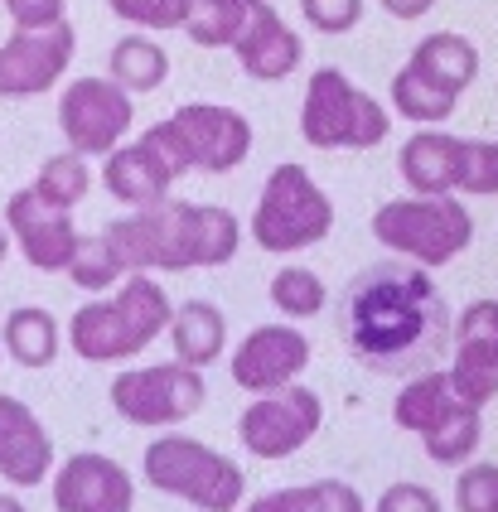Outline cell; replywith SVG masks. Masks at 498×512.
Listing matches in <instances>:
<instances>
[{
    "label": "cell",
    "instance_id": "6da1fadb",
    "mask_svg": "<svg viewBox=\"0 0 498 512\" xmlns=\"http://www.w3.org/2000/svg\"><path fill=\"white\" fill-rule=\"evenodd\" d=\"M450 329L455 319L445 295L416 266L382 261L349 285L344 339L353 358H363L373 372H392V377L436 372L440 353L450 348Z\"/></svg>",
    "mask_w": 498,
    "mask_h": 512
},
{
    "label": "cell",
    "instance_id": "7a4b0ae2",
    "mask_svg": "<svg viewBox=\"0 0 498 512\" xmlns=\"http://www.w3.org/2000/svg\"><path fill=\"white\" fill-rule=\"evenodd\" d=\"M237 218L228 208H199V203L165 199L141 208L102 232L117 271H189V266H223L237 252Z\"/></svg>",
    "mask_w": 498,
    "mask_h": 512
},
{
    "label": "cell",
    "instance_id": "3957f363",
    "mask_svg": "<svg viewBox=\"0 0 498 512\" xmlns=\"http://www.w3.org/2000/svg\"><path fill=\"white\" fill-rule=\"evenodd\" d=\"M170 300L165 290L150 281V276H126L112 300H97V305H83L73 314V353L88 358V363H117V358H131L141 353L160 329H170Z\"/></svg>",
    "mask_w": 498,
    "mask_h": 512
},
{
    "label": "cell",
    "instance_id": "277c9868",
    "mask_svg": "<svg viewBox=\"0 0 498 512\" xmlns=\"http://www.w3.org/2000/svg\"><path fill=\"white\" fill-rule=\"evenodd\" d=\"M392 116L378 102L353 87L339 68H320L305 87V107H300V136L315 150H373L387 141Z\"/></svg>",
    "mask_w": 498,
    "mask_h": 512
},
{
    "label": "cell",
    "instance_id": "5b68a950",
    "mask_svg": "<svg viewBox=\"0 0 498 512\" xmlns=\"http://www.w3.org/2000/svg\"><path fill=\"white\" fill-rule=\"evenodd\" d=\"M146 479L204 512H233L242 503V469L194 435H160L146 445Z\"/></svg>",
    "mask_w": 498,
    "mask_h": 512
},
{
    "label": "cell",
    "instance_id": "8992f818",
    "mask_svg": "<svg viewBox=\"0 0 498 512\" xmlns=\"http://www.w3.org/2000/svg\"><path fill=\"white\" fill-rule=\"evenodd\" d=\"M334 228V203L305 165H276L262 199L252 208V237L262 252H300L315 247Z\"/></svg>",
    "mask_w": 498,
    "mask_h": 512
},
{
    "label": "cell",
    "instance_id": "52a82bcc",
    "mask_svg": "<svg viewBox=\"0 0 498 512\" xmlns=\"http://www.w3.org/2000/svg\"><path fill=\"white\" fill-rule=\"evenodd\" d=\"M373 237L421 266H445L474 242V218L460 199H397L373 213Z\"/></svg>",
    "mask_w": 498,
    "mask_h": 512
},
{
    "label": "cell",
    "instance_id": "ba28073f",
    "mask_svg": "<svg viewBox=\"0 0 498 512\" xmlns=\"http://www.w3.org/2000/svg\"><path fill=\"white\" fill-rule=\"evenodd\" d=\"M204 377L184 363H160V368H131L112 382V406L131 426H175L189 421L204 406Z\"/></svg>",
    "mask_w": 498,
    "mask_h": 512
},
{
    "label": "cell",
    "instance_id": "9c48e42d",
    "mask_svg": "<svg viewBox=\"0 0 498 512\" xmlns=\"http://www.w3.org/2000/svg\"><path fill=\"white\" fill-rule=\"evenodd\" d=\"M59 126L73 155H112L131 126V97L112 78H78L59 97Z\"/></svg>",
    "mask_w": 498,
    "mask_h": 512
},
{
    "label": "cell",
    "instance_id": "30bf717a",
    "mask_svg": "<svg viewBox=\"0 0 498 512\" xmlns=\"http://www.w3.org/2000/svg\"><path fill=\"white\" fill-rule=\"evenodd\" d=\"M170 131H175L179 150L189 160V170H208V174H228L247 160L252 150V126L247 116L233 107H218V102H189L170 116Z\"/></svg>",
    "mask_w": 498,
    "mask_h": 512
},
{
    "label": "cell",
    "instance_id": "8fae6325",
    "mask_svg": "<svg viewBox=\"0 0 498 512\" xmlns=\"http://www.w3.org/2000/svg\"><path fill=\"white\" fill-rule=\"evenodd\" d=\"M320 416H324V406L315 392L286 387V392H271V397L252 401L242 411L237 435H242V445L257 459H286L320 430Z\"/></svg>",
    "mask_w": 498,
    "mask_h": 512
},
{
    "label": "cell",
    "instance_id": "7c38bea8",
    "mask_svg": "<svg viewBox=\"0 0 498 512\" xmlns=\"http://www.w3.org/2000/svg\"><path fill=\"white\" fill-rule=\"evenodd\" d=\"M73 63V25L15 29L0 44V97H39L63 78Z\"/></svg>",
    "mask_w": 498,
    "mask_h": 512
},
{
    "label": "cell",
    "instance_id": "4fadbf2b",
    "mask_svg": "<svg viewBox=\"0 0 498 512\" xmlns=\"http://www.w3.org/2000/svg\"><path fill=\"white\" fill-rule=\"evenodd\" d=\"M310 363V343L300 329H286V324H262L252 329L242 348L233 353V382L247 387V392H286L295 377Z\"/></svg>",
    "mask_w": 498,
    "mask_h": 512
},
{
    "label": "cell",
    "instance_id": "5bb4252c",
    "mask_svg": "<svg viewBox=\"0 0 498 512\" xmlns=\"http://www.w3.org/2000/svg\"><path fill=\"white\" fill-rule=\"evenodd\" d=\"M5 223H10V232H15V242H20L25 261L39 266V271H68L73 256H78V247H83V237H78V228H73V218H68L63 208H49L34 189L10 194V203H5Z\"/></svg>",
    "mask_w": 498,
    "mask_h": 512
},
{
    "label": "cell",
    "instance_id": "9a60e30c",
    "mask_svg": "<svg viewBox=\"0 0 498 512\" xmlns=\"http://www.w3.org/2000/svg\"><path fill=\"white\" fill-rule=\"evenodd\" d=\"M131 503H136L131 474L107 455H73L54 474L59 512H131Z\"/></svg>",
    "mask_w": 498,
    "mask_h": 512
},
{
    "label": "cell",
    "instance_id": "2e32d148",
    "mask_svg": "<svg viewBox=\"0 0 498 512\" xmlns=\"http://www.w3.org/2000/svg\"><path fill=\"white\" fill-rule=\"evenodd\" d=\"M49 464H54L49 430L39 426V416H34L25 401L0 392V479L34 488L49 479Z\"/></svg>",
    "mask_w": 498,
    "mask_h": 512
},
{
    "label": "cell",
    "instance_id": "e0dca14e",
    "mask_svg": "<svg viewBox=\"0 0 498 512\" xmlns=\"http://www.w3.org/2000/svg\"><path fill=\"white\" fill-rule=\"evenodd\" d=\"M102 179H107V189H112L121 203H131V208H155V203H165V194H170V184L179 179V170H175V160L150 141V136H141L136 145L107 155Z\"/></svg>",
    "mask_w": 498,
    "mask_h": 512
},
{
    "label": "cell",
    "instance_id": "ac0fdd59",
    "mask_svg": "<svg viewBox=\"0 0 498 512\" xmlns=\"http://www.w3.org/2000/svg\"><path fill=\"white\" fill-rule=\"evenodd\" d=\"M460 170H465V141L455 136L421 131L402 145V179L416 189V199H450L460 189Z\"/></svg>",
    "mask_w": 498,
    "mask_h": 512
},
{
    "label": "cell",
    "instance_id": "d6986e66",
    "mask_svg": "<svg viewBox=\"0 0 498 512\" xmlns=\"http://www.w3.org/2000/svg\"><path fill=\"white\" fill-rule=\"evenodd\" d=\"M233 49H237V58H242V68H247L252 78H262V83L291 78L295 68H300V34H295L271 5H262V10L252 15L247 34L237 39Z\"/></svg>",
    "mask_w": 498,
    "mask_h": 512
},
{
    "label": "cell",
    "instance_id": "ffe728a7",
    "mask_svg": "<svg viewBox=\"0 0 498 512\" xmlns=\"http://www.w3.org/2000/svg\"><path fill=\"white\" fill-rule=\"evenodd\" d=\"M407 68L421 73V78L431 87H440V92L460 97V92L474 83V73H479V49L469 44L465 34H431V39L416 44V54H411Z\"/></svg>",
    "mask_w": 498,
    "mask_h": 512
},
{
    "label": "cell",
    "instance_id": "44dd1931",
    "mask_svg": "<svg viewBox=\"0 0 498 512\" xmlns=\"http://www.w3.org/2000/svg\"><path fill=\"white\" fill-rule=\"evenodd\" d=\"M170 339H175V353L184 368H208L218 353H223V339H228V324L223 314L204 305V300H189L170 314Z\"/></svg>",
    "mask_w": 498,
    "mask_h": 512
},
{
    "label": "cell",
    "instance_id": "7402d4cb",
    "mask_svg": "<svg viewBox=\"0 0 498 512\" xmlns=\"http://www.w3.org/2000/svg\"><path fill=\"white\" fill-rule=\"evenodd\" d=\"M445 382H450V397L460 401V406H474V411L489 406V401L498 397V343L460 339Z\"/></svg>",
    "mask_w": 498,
    "mask_h": 512
},
{
    "label": "cell",
    "instance_id": "603a6c76",
    "mask_svg": "<svg viewBox=\"0 0 498 512\" xmlns=\"http://www.w3.org/2000/svg\"><path fill=\"white\" fill-rule=\"evenodd\" d=\"M262 5L266 0H194L189 20H184V34L199 49H233Z\"/></svg>",
    "mask_w": 498,
    "mask_h": 512
},
{
    "label": "cell",
    "instance_id": "cb8c5ba5",
    "mask_svg": "<svg viewBox=\"0 0 498 512\" xmlns=\"http://www.w3.org/2000/svg\"><path fill=\"white\" fill-rule=\"evenodd\" d=\"M450 411H455V397H450L445 372H421V377H411L407 387H402V397H397V406H392L397 426L416 430V435H431Z\"/></svg>",
    "mask_w": 498,
    "mask_h": 512
},
{
    "label": "cell",
    "instance_id": "d4e9b609",
    "mask_svg": "<svg viewBox=\"0 0 498 512\" xmlns=\"http://www.w3.org/2000/svg\"><path fill=\"white\" fill-rule=\"evenodd\" d=\"M5 348H10V358L20 368H49L54 353H59V324H54V314L34 310V305L10 310V319H5Z\"/></svg>",
    "mask_w": 498,
    "mask_h": 512
},
{
    "label": "cell",
    "instance_id": "484cf974",
    "mask_svg": "<svg viewBox=\"0 0 498 512\" xmlns=\"http://www.w3.org/2000/svg\"><path fill=\"white\" fill-rule=\"evenodd\" d=\"M165 73H170V54L155 39L131 34V39H121L112 49V83L121 92H150V87L165 83Z\"/></svg>",
    "mask_w": 498,
    "mask_h": 512
},
{
    "label": "cell",
    "instance_id": "4316f807",
    "mask_svg": "<svg viewBox=\"0 0 498 512\" xmlns=\"http://www.w3.org/2000/svg\"><path fill=\"white\" fill-rule=\"evenodd\" d=\"M266 512H363L358 488L339 484V479H320V484H300V488H281L262 498Z\"/></svg>",
    "mask_w": 498,
    "mask_h": 512
},
{
    "label": "cell",
    "instance_id": "83f0119b",
    "mask_svg": "<svg viewBox=\"0 0 498 512\" xmlns=\"http://www.w3.org/2000/svg\"><path fill=\"white\" fill-rule=\"evenodd\" d=\"M88 184H92V174H88V160L83 155H49L44 165H39V179H34L30 189L39 194V199L49 203V208H73V203L88 194Z\"/></svg>",
    "mask_w": 498,
    "mask_h": 512
},
{
    "label": "cell",
    "instance_id": "f1b7e54d",
    "mask_svg": "<svg viewBox=\"0 0 498 512\" xmlns=\"http://www.w3.org/2000/svg\"><path fill=\"white\" fill-rule=\"evenodd\" d=\"M479 435H484L479 411L455 401V411H450L431 435H421V440H426V455L436 459V464H465V459L474 455V445H479Z\"/></svg>",
    "mask_w": 498,
    "mask_h": 512
},
{
    "label": "cell",
    "instance_id": "f546056e",
    "mask_svg": "<svg viewBox=\"0 0 498 512\" xmlns=\"http://www.w3.org/2000/svg\"><path fill=\"white\" fill-rule=\"evenodd\" d=\"M392 102H397V112L407 116V121H421V126H440L445 116L455 112V97L431 87L421 73H411V68H402V73L392 78Z\"/></svg>",
    "mask_w": 498,
    "mask_h": 512
},
{
    "label": "cell",
    "instance_id": "4dcf8cb0",
    "mask_svg": "<svg viewBox=\"0 0 498 512\" xmlns=\"http://www.w3.org/2000/svg\"><path fill=\"white\" fill-rule=\"evenodd\" d=\"M271 305L281 314L305 319V314H315L324 305V281L315 271H305V266H286V271L271 276Z\"/></svg>",
    "mask_w": 498,
    "mask_h": 512
},
{
    "label": "cell",
    "instance_id": "1f68e13d",
    "mask_svg": "<svg viewBox=\"0 0 498 512\" xmlns=\"http://www.w3.org/2000/svg\"><path fill=\"white\" fill-rule=\"evenodd\" d=\"M126 25L141 29H184L194 0H107Z\"/></svg>",
    "mask_w": 498,
    "mask_h": 512
},
{
    "label": "cell",
    "instance_id": "d6a6232c",
    "mask_svg": "<svg viewBox=\"0 0 498 512\" xmlns=\"http://www.w3.org/2000/svg\"><path fill=\"white\" fill-rule=\"evenodd\" d=\"M68 276L83 285V290H107L121 271H117V261H112V252H107L102 237H83V247H78V256H73Z\"/></svg>",
    "mask_w": 498,
    "mask_h": 512
},
{
    "label": "cell",
    "instance_id": "836d02e7",
    "mask_svg": "<svg viewBox=\"0 0 498 512\" xmlns=\"http://www.w3.org/2000/svg\"><path fill=\"white\" fill-rule=\"evenodd\" d=\"M460 512H498V464H474L455 484Z\"/></svg>",
    "mask_w": 498,
    "mask_h": 512
},
{
    "label": "cell",
    "instance_id": "e575fe53",
    "mask_svg": "<svg viewBox=\"0 0 498 512\" xmlns=\"http://www.w3.org/2000/svg\"><path fill=\"white\" fill-rule=\"evenodd\" d=\"M300 10L320 34H349L363 20V0H300Z\"/></svg>",
    "mask_w": 498,
    "mask_h": 512
},
{
    "label": "cell",
    "instance_id": "d590c367",
    "mask_svg": "<svg viewBox=\"0 0 498 512\" xmlns=\"http://www.w3.org/2000/svg\"><path fill=\"white\" fill-rule=\"evenodd\" d=\"M450 339H489L498 343V300H474L465 314H460V324L450 329Z\"/></svg>",
    "mask_w": 498,
    "mask_h": 512
},
{
    "label": "cell",
    "instance_id": "8d00e7d4",
    "mask_svg": "<svg viewBox=\"0 0 498 512\" xmlns=\"http://www.w3.org/2000/svg\"><path fill=\"white\" fill-rule=\"evenodd\" d=\"M15 29H54L63 25V0H5Z\"/></svg>",
    "mask_w": 498,
    "mask_h": 512
},
{
    "label": "cell",
    "instance_id": "74e56055",
    "mask_svg": "<svg viewBox=\"0 0 498 512\" xmlns=\"http://www.w3.org/2000/svg\"><path fill=\"white\" fill-rule=\"evenodd\" d=\"M378 512H440L436 493H426L421 484H392L382 493Z\"/></svg>",
    "mask_w": 498,
    "mask_h": 512
},
{
    "label": "cell",
    "instance_id": "f35d334b",
    "mask_svg": "<svg viewBox=\"0 0 498 512\" xmlns=\"http://www.w3.org/2000/svg\"><path fill=\"white\" fill-rule=\"evenodd\" d=\"M431 5L436 0H382V10L397 20H421V15H431Z\"/></svg>",
    "mask_w": 498,
    "mask_h": 512
},
{
    "label": "cell",
    "instance_id": "ab89813d",
    "mask_svg": "<svg viewBox=\"0 0 498 512\" xmlns=\"http://www.w3.org/2000/svg\"><path fill=\"white\" fill-rule=\"evenodd\" d=\"M0 512H25V503H20V498H10V493H0Z\"/></svg>",
    "mask_w": 498,
    "mask_h": 512
},
{
    "label": "cell",
    "instance_id": "60d3db41",
    "mask_svg": "<svg viewBox=\"0 0 498 512\" xmlns=\"http://www.w3.org/2000/svg\"><path fill=\"white\" fill-rule=\"evenodd\" d=\"M494 145V194H498V141H489Z\"/></svg>",
    "mask_w": 498,
    "mask_h": 512
},
{
    "label": "cell",
    "instance_id": "b9f144b4",
    "mask_svg": "<svg viewBox=\"0 0 498 512\" xmlns=\"http://www.w3.org/2000/svg\"><path fill=\"white\" fill-rule=\"evenodd\" d=\"M5 252H10V242H5V228H0V261H5Z\"/></svg>",
    "mask_w": 498,
    "mask_h": 512
},
{
    "label": "cell",
    "instance_id": "7bdbcfd3",
    "mask_svg": "<svg viewBox=\"0 0 498 512\" xmlns=\"http://www.w3.org/2000/svg\"><path fill=\"white\" fill-rule=\"evenodd\" d=\"M247 512H266V508H262V498H257V503H252V508H247Z\"/></svg>",
    "mask_w": 498,
    "mask_h": 512
}]
</instances>
